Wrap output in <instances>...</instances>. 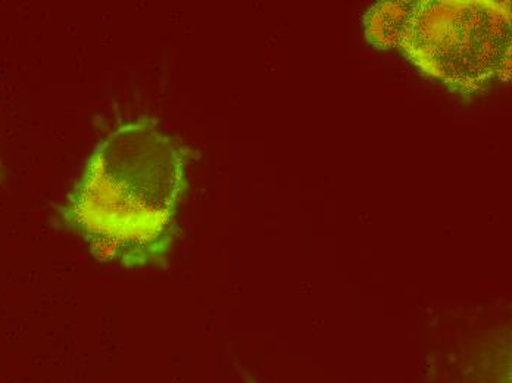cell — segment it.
<instances>
[{"label":"cell","instance_id":"cell-1","mask_svg":"<svg viewBox=\"0 0 512 383\" xmlns=\"http://www.w3.org/2000/svg\"><path fill=\"white\" fill-rule=\"evenodd\" d=\"M184 188L183 149L149 121H133L96 146L59 208V221L106 266H165L179 232Z\"/></svg>","mask_w":512,"mask_h":383},{"label":"cell","instance_id":"cell-2","mask_svg":"<svg viewBox=\"0 0 512 383\" xmlns=\"http://www.w3.org/2000/svg\"><path fill=\"white\" fill-rule=\"evenodd\" d=\"M367 26L374 45L401 46L424 73L454 89L476 92L510 77V3H383Z\"/></svg>","mask_w":512,"mask_h":383}]
</instances>
